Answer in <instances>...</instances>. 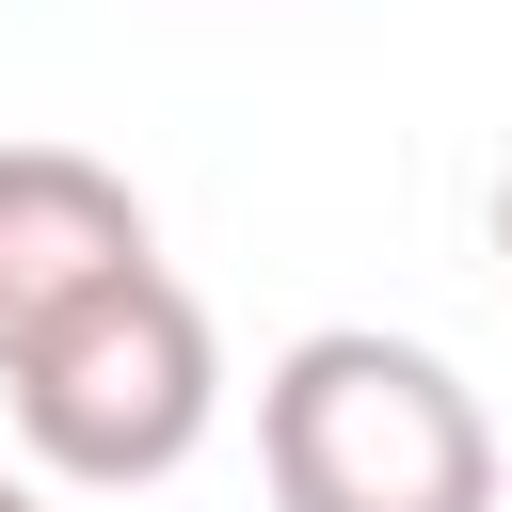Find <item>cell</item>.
Returning a JSON list of instances; mask_svg holds the SVG:
<instances>
[{"label": "cell", "mask_w": 512, "mask_h": 512, "mask_svg": "<svg viewBox=\"0 0 512 512\" xmlns=\"http://www.w3.org/2000/svg\"><path fill=\"white\" fill-rule=\"evenodd\" d=\"M256 480L272 512H496V416L432 336L320 320L256 384Z\"/></svg>", "instance_id": "6da1fadb"}, {"label": "cell", "mask_w": 512, "mask_h": 512, "mask_svg": "<svg viewBox=\"0 0 512 512\" xmlns=\"http://www.w3.org/2000/svg\"><path fill=\"white\" fill-rule=\"evenodd\" d=\"M0 400H16L32 480H64V496H144V480H176V464L208 448V416H224V336H208V304L144 256V272L80 288V304L0 368Z\"/></svg>", "instance_id": "7a4b0ae2"}, {"label": "cell", "mask_w": 512, "mask_h": 512, "mask_svg": "<svg viewBox=\"0 0 512 512\" xmlns=\"http://www.w3.org/2000/svg\"><path fill=\"white\" fill-rule=\"evenodd\" d=\"M160 256V224H144V192L96 160V144H0V368L80 304V288H112V272H144Z\"/></svg>", "instance_id": "3957f363"}, {"label": "cell", "mask_w": 512, "mask_h": 512, "mask_svg": "<svg viewBox=\"0 0 512 512\" xmlns=\"http://www.w3.org/2000/svg\"><path fill=\"white\" fill-rule=\"evenodd\" d=\"M0 512H48V480H0Z\"/></svg>", "instance_id": "277c9868"}, {"label": "cell", "mask_w": 512, "mask_h": 512, "mask_svg": "<svg viewBox=\"0 0 512 512\" xmlns=\"http://www.w3.org/2000/svg\"><path fill=\"white\" fill-rule=\"evenodd\" d=\"M496 256H512V176H496Z\"/></svg>", "instance_id": "5b68a950"}]
</instances>
